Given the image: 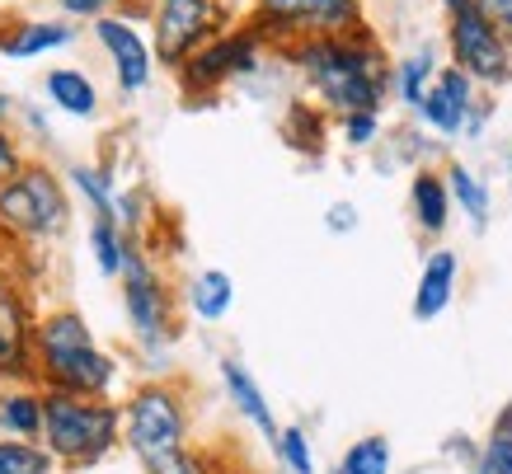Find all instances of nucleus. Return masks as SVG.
I'll use <instances>...</instances> for the list:
<instances>
[{"label": "nucleus", "mask_w": 512, "mask_h": 474, "mask_svg": "<svg viewBox=\"0 0 512 474\" xmlns=\"http://www.w3.org/2000/svg\"><path fill=\"white\" fill-rule=\"evenodd\" d=\"M292 62L334 118L381 113L386 94L395 90V62L372 29L292 43Z\"/></svg>", "instance_id": "1"}, {"label": "nucleus", "mask_w": 512, "mask_h": 474, "mask_svg": "<svg viewBox=\"0 0 512 474\" xmlns=\"http://www.w3.org/2000/svg\"><path fill=\"white\" fill-rule=\"evenodd\" d=\"M33 362L43 390H66V395L109 399L118 381V362L94 343L85 315L71 306L47 310L33 329Z\"/></svg>", "instance_id": "2"}, {"label": "nucleus", "mask_w": 512, "mask_h": 474, "mask_svg": "<svg viewBox=\"0 0 512 474\" xmlns=\"http://www.w3.org/2000/svg\"><path fill=\"white\" fill-rule=\"evenodd\" d=\"M123 442V404L43 390V446L62 465H99Z\"/></svg>", "instance_id": "3"}, {"label": "nucleus", "mask_w": 512, "mask_h": 474, "mask_svg": "<svg viewBox=\"0 0 512 474\" xmlns=\"http://www.w3.org/2000/svg\"><path fill=\"white\" fill-rule=\"evenodd\" d=\"M123 446L141 460V470H156L170 456L188 451V409L184 395L165 381H146L123 399Z\"/></svg>", "instance_id": "4"}, {"label": "nucleus", "mask_w": 512, "mask_h": 474, "mask_svg": "<svg viewBox=\"0 0 512 474\" xmlns=\"http://www.w3.org/2000/svg\"><path fill=\"white\" fill-rule=\"evenodd\" d=\"M447 10V52L475 85L503 90L512 80V38L484 15L480 0H442Z\"/></svg>", "instance_id": "5"}, {"label": "nucleus", "mask_w": 512, "mask_h": 474, "mask_svg": "<svg viewBox=\"0 0 512 474\" xmlns=\"http://www.w3.org/2000/svg\"><path fill=\"white\" fill-rule=\"evenodd\" d=\"M66 226H71V198L47 165L33 160L0 184V230L19 240H57Z\"/></svg>", "instance_id": "6"}, {"label": "nucleus", "mask_w": 512, "mask_h": 474, "mask_svg": "<svg viewBox=\"0 0 512 474\" xmlns=\"http://www.w3.org/2000/svg\"><path fill=\"white\" fill-rule=\"evenodd\" d=\"M118 287H123V315L132 324V338L151 357H160L174 343V296H170V282L160 277L156 259L141 249V240H132V249H127Z\"/></svg>", "instance_id": "7"}, {"label": "nucleus", "mask_w": 512, "mask_h": 474, "mask_svg": "<svg viewBox=\"0 0 512 474\" xmlns=\"http://www.w3.org/2000/svg\"><path fill=\"white\" fill-rule=\"evenodd\" d=\"M231 24L226 0H156V62L179 71Z\"/></svg>", "instance_id": "8"}, {"label": "nucleus", "mask_w": 512, "mask_h": 474, "mask_svg": "<svg viewBox=\"0 0 512 474\" xmlns=\"http://www.w3.org/2000/svg\"><path fill=\"white\" fill-rule=\"evenodd\" d=\"M259 47H264V33L254 24H240V29H226L221 38L202 47L198 57H188L179 66V85L188 94H217L221 85L259 71Z\"/></svg>", "instance_id": "9"}, {"label": "nucleus", "mask_w": 512, "mask_h": 474, "mask_svg": "<svg viewBox=\"0 0 512 474\" xmlns=\"http://www.w3.org/2000/svg\"><path fill=\"white\" fill-rule=\"evenodd\" d=\"M99 52L109 57L113 80L123 94H141L151 80H156V47L146 43V33L123 15H104L99 24H90Z\"/></svg>", "instance_id": "10"}, {"label": "nucleus", "mask_w": 512, "mask_h": 474, "mask_svg": "<svg viewBox=\"0 0 512 474\" xmlns=\"http://www.w3.org/2000/svg\"><path fill=\"white\" fill-rule=\"evenodd\" d=\"M475 104H480V85L461 71V66H442L437 71V85L428 90V99L419 104V118L428 132H437V137H466V127H470V113H475Z\"/></svg>", "instance_id": "11"}, {"label": "nucleus", "mask_w": 512, "mask_h": 474, "mask_svg": "<svg viewBox=\"0 0 512 474\" xmlns=\"http://www.w3.org/2000/svg\"><path fill=\"white\" fill-rule=\"evenodd\" d=\"M33 329H38V320L29 315L24 291L0 273V385L38 376V362H33Z\"/></svg>", "instance_id": "12"}, {"label": "nucleus", "mask_w": 512, "mask_h": 474, "mask_svg": "<svg viewBox=\"0 0 512 474\" xmlns=\"http://www.w3.org/2000/svg\"><path fill=\"white\" fill-rule=\"evenodd\" d=\"M217 371H221V390L231 399V409L245 418L249 428H259V437H264L268 446H278L282 423H278V413H273V404H268L264 385L254 381V371H249L240 357H221Z\"/></svg>", "instance_id": "13"}, {"label": "nucleus", "mask_w": 512, "mask_h": 474, "mask_svg": "<svg viewBox=\"0 0 512 474\" xmlns=\"http://www.w3.org/2000/svg\"><path fill=\"white\" fill-rule=\"evenodd\" d=\"M456 287H461V259L456 249H428V259L419 268V282H414V301H409V315L419 324H433L437 315H447V306L456 301Z\"/></svg>", "instance_id": "14"}, {"label": "nucleus", "mask_w": 512, "mask_h": 474, "mask_svg": "<svg viewBox=\"0 0 512 474\" xmlns=\"http://www.w3.org/2000/svg\"><path fill=\"white\" fill-rule=\"evenodd\" d=\"M80 33L71 19H15L0 29V57L10 62H33V57H47V52H62L71 47Z\"/></svg>", "instance_id": "15"}, {"label": "nucleus", "mask_w": 512, "mask_h": 474, "mask_svg": "<svg viewBox=\"0 0 512 474\" xmlns=\"http://www.w3.org/2000/svg\"><path fill=\"white\" fill-rule=\"evenodd\" d=\"M409 212H414V226L428 235V240H442L451 226V188H447V174L442 169H414L409 179Z\"/></svg>", "instance_id": "16"}, {"label": "nucleus", "mask_w": 512, "mask_h": 474, "mask_svg": "<svg viewBox=\"0 0 512 474\" xmlns=\"http://www.w3.org/2000/svg\"><path fill=\"white\" fill-rule=\"evenodd\" d=\"M43 94H47V104L57 108V113H66V118H80V123L99 118V85L80 66H52V71H43Z\"/></svg>", "instance_id": "17"}, {"label": "nucleus", "mask_w": 512, "mask_h": 474, "mask_svg": "<svg viewBox=\"0 0 512 474\" xmlns=\"http://www.w3.org/2000/svg\"><path fill=\"white\" fill-rule=\"evenodd\" d=\"M184 306L193 320L221 324L235 310V277L226 273V268H202V273H193L184 287Z\"/></svg>", "instance_id": "18"}, {"label": "nucleus", "mask_w": 512, "mask_h": 474, "mask_svg": "<svg viewBox=\"0 0 512 474\" xmlns=\"http://www.w3.org/2000/svg\"><path fill=\"white\" fill-rule=\"evenodd\" d=\"M0 437H19V442L43 437V390L0 385Z\"/></svg>", "instance_id": "19"}, {"label": "nucleus", "mask_w": 512, "mask_h": 474, "mask_svg": "<svg viewBox=\"0 0 512 474\" xmlns=\"http://www.w3.org/2000/svg\"><path fill=\"white\" fill-rule=\"evenodd\" d=\"M367 29L362 0H301V43L306 38H334V33Z\"/></svg>", "instance_id": "20"}, {"label": "nucleus", "mask_w": 512, "mask_h": 474, "mask_svg": "<svg viewBox=\"0 0 512 474\" xmlns=\"http://www.w3.org/2000/svg\"><path fill=\"white\" fill-rule=\"evenodd\" d=\"M447 188H451V202H456V212H466V221L475 230H484L494 221V188L484 184L480 174L466 165V160H447Z\"/></svg>", "instance_id": "21"}, {"label": "nucleus", "mask_w": 512, "mask_h": 474, "mask_svg": "<svg viewBox=\"0 0 512 474\" xmlns=\"http://www.w3.org/2000/svg\"><path fill=\"white\" fill-rule=\"evenodd\" d=\"M437 71H442V62H437L433 43H419L409 57H400V62H395V94H400V104L419 113V104L437 85Z\"/></svg>", "instance_id": "22"}, {"label": "nucleus", "mask_w": 512, "mask_h": 474, "mask_svg": "<svg viewBox=\"0 0 512 474\" xmlns=\"http://www.w3.org/2000/svg\"><path fill=\"white\" fill-rule=\"evenodd\" d=\"M390 470H395V446L381 432H367V437L348 442L339 465H334V474H390Z\"/></svg>", "instance_id": "23"}, {"label": "nucleus", "mask_w": 512, "mask_h": 474, "mask_svg": "<svg viewBox=\"0 0 512 474\" xmlns=\"http://www.w3.org/2000/svg\"><path fill=\"white\" fill-rule=\"evenodd\" d=\"M66 179L76 188L80 198L90 202V212L99 221H113L118 216V184H113V169H94V165H71Z\"/></svg>", "instance_id": "24"}, {"label": "nucleus", "mask_w": 512, "mask_h": 474, "mask_svg": "<svg viewBox=\"0 0 512 474\" xmlns=\"http://www.w3.org/2000/svg\"><path fill=\"white\" fill-rule=\"evenodd\" d=\"M127 249H132V240L123 235V226H118V221H99V216H94V221H90V254H94V268H99L104 277H123Z\"/></svg>", "instance_id": "25"}, {"label": "nucleus", "mask_w": 512, "mask_h": 474, "mask_svg": "<svg viewBox=\"0 0 512 474\" xmlns=\"http://www.w3.org/2000/svg\"><path fill=\"white\" fill-rule=\"evenodd\" d=\"M62 460L52 456L43 442H19V437H0V474H57Z\"/></svg>", "instance_id": "26"}, {"label": "nucleus", "mask_w": 512, "mask_h": 474, "mask_svg": "<svg viewBox=\"0 0 512 474\" xmlns=\"http://www.w3.org/2000/svg\"><path fill=\"white\" fill-rule=\"evenodd\" d=\"M273 456H278V465L287 474H315V446H311V437H306L301 423H287V428H282Z\"/></svg>", "instance_id": "27"}, {"label": "nucleus", "mask_w": 512, "mask_h": 474, "mask_svg": "<svg viewBox=\"0 0 512 474\" xmlns=\"http://www.w3.org/2000/svg\"><path fill=\"white\" fill-rule=\"evenodd\" d=\"M475 474H512V432L489 428L484 446L475 451Z\"/></svg>", "instance_id": "28"}, {"label": "nucleus", "mask_w": 512, "mask_h": 474, "mask_svg": "<svg viewBox=\"0 0 512 474\" xmlns=\"http://www.w3.org/2000/svg\"><path fill=\"white\" fill-rule=\"evenodd\" d=\"M339 132H343V146L367 151L381 137V113H348V118H339Z\"/></svg>", "instance_id": "29"}, {"label": "nucleus", "mask_w": 512, "mask_h": 474, "mask_svg": "<svg viewBox=\"0 0 512 474\" xmlns=\"http://www.w3.org/2000/svg\"><path fill=\"white\" fill-rule=\"evenodd\" d=\"M113 5L118 0H57V10H62V19H71V24H99L104 15H113Z\"/></svg>", "instance_id": "30"}, {"label": "nucleus", "mask_w": 512, "mask_h": 474, "mask_svg": "<svg viewBox=\"0 0 512 474\" xmlns=\"http://www.w3.org/2000/svg\"><path fill=\"white\" fill-rule=\"evenodd\" d=\"M24 165H29V160L19 155V141L10 137L5 127H0V184H5V179H15V174H19Z\"/></svg>", "instance_id": "31"}, {"label": "nucleus", "mask_w": 512, "mask_h": 474, "mask_svg": "<svg viewBox=\"0 0 512 474\" xmlns=\"http://www.w3.org/2000/svg\"><path fill=\"white\" fill-rule=\"evenodd\" d=\"M325 230H329V235H353V230H357V207H353V202H329Z\"/></svg>", "instance_id": "32"}, {"label": "nucleus", "mask_w": 512, "mask_h": 474, "mask_svg": "<svg viewBox=\"0 0 512 474\" xmlns=\"http://www.w3.org/2000/svg\"><path fill=\"white\" fill-rule=\"evenodd\" d=\"M480 5H484V15L494 19L498 29L512 33V0H480Z\"/></svg>", "instance_id": "33"}, {"label": "nucleus", "mask_w": 512, "mask_h": 474, "mask_svg": "<svg viewBox=\"0 0 512 474\" xmlns=\"http://www.w3.org/2000/svg\"><path fill=\"white\" fill-rule=\"evenodd\" d=\"M10 113H15V99H10V94H0V127L10 123Z\"/></svg>", "instance_id": "34"}, {"label": "nucleus", "mask_w": 512, "mask_h": 474, "mask_svg": "<svg viewBox=\"0 0 512 474\" xmlns=\"http://www.w3.org/2000/svg\"><path fill=\"white\" fill-rule=\"evenodd\" d=\"M494 428H498V432H512V404H508V409H503V413H498V418H494Z\"/></svg>", "instance_id": "35"}, {"label": "nucleus", "mask_w": 512, "mask_h": 474, "mask_svg": "<svg viewBox=\"0 0 512 474\" xmlns=\"http://www.w3.org/2000/svg\"><path fill=\"white\" fill-rule=\"evenodd\" d=\"M508 184H512V146H508Z\"/></svg>", "instance_id": "36"}]
</instances>
